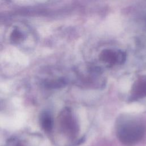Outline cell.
<instances>
[{
	"instance_id": "cell-3",
	"label": "cell",
	"mask_w": 146,
	"mask_h": 146,
	"mask_svg": "<svg viewBox=\"0 0 146 146\" xmlns=\"http://www.w3.org/2000/svg\"><path fill=\"white\" fill-rule=\"evenodd\" d=\"M132 96L135 99L146 96V78H141L134 83L132 90Z\"/></svg>"
},
{
	"instance_id": "cell-7",
	"label": "cell",
	"mask_w": 146,
	"mask_h": 146,
	"mask_svg": "<svg viewBox=\"0 0 146 146\" xmlns=\"http://www.w3.org/2000/svg\"><path fill=\"white\" fill-rule=\"evenodd\" d=\"M65 84V82L63 80H58L55 81H51L48 82L47 86L48 87H52V88H56L64 86Z\"/></svg>"
},
{
	"instance_id": "cell-5",
	"label": "cell",
	"mask_w": 146,
	"mask_h": 146,
	"mask_svg": "<svg viewBox=\"0 0 146 146\" xmlns=\"http://www.w3.org/2000/svg\"><path fill=\"white\" fill-rule=\"evenodd\" d=\"M41 125L44 131L50 132L53 125V121L51 116L48 114L43 115L41 117Z\"/></svg>"
},
{
	"instance_id": "cell-4",
	"label": "cell",
	"mask_w": 146,
	"mask_h": 146,
	"mask_svg": "<svg viewBox=\"0 0 146 146\" xmlns=\"http://www.w3.org/2000/svg\"><path fill=\"white\" fill-rule=\"evenodd\" d=\"M63 124L64 128L70 133V134L75 135L78 131L77 125L75 120L67 111L63 117Z\"/></svg>"
},
{
	"instance_id": "cell-2",
	"label": "cell",
	"mask_w": 146,
	"mask_h": 146,
	"mask_svg": "<svg viewBox=\"0 0 146 146\" xmlns=\"http://www.w3.org/2000/svg\"><path fill=\"white\" fill-rule=\"evenodd\" d=\"M100 59L106 63L114 64L116 63L121 64L125 59V54L121 51H115L112 50H104L100 54Z\"/></svg>"
},
{
	"instance_id": "cell-8",
	"label": "cell",
	"mask_w": 146,
	"mask_h": 146,
	"mask_svg": "<svg viewBox=\"0 0 146 146\" xmlns=\"http://www.w3.org/2000/svg\"><path fill=\"white\" fill-rule=\"evenodd\" d=\"M18 146H21V145H18Z\"/></svg>"
},
{
	"instance_id": "cell-1",
	"label": "cell",
	"mask_w": 146,
	"mask_h": 146,
	"mask_svg": "<svg viewBox=\"0 0 146 146\" xmlns=\"http://www.w3.org/2000/svg\"><path fill=\"white\" fill-rule=\"evenodd\" d=\"M145 131L144 123L138 119L125 117L120 119L116 125V133L121 143L132 146L138 143Z\"/></svg>"
},
{
	"instance_id": "cell-6",
	"label": "cell",
	"mask_w": 146,
	"mask_h": 146,
	"mask_svg": "<svg viewBox=\"0 0 146 146\" xmlns=\"http://www.w3.org/2000/svg\"><path fill=\"white\" fill-rule=\"evenodd\" d=\"M22 33L17 29L13 30V31L11 34V39L14 42H18L20 40L22 39Z\"/></svg>"
}]
</instances>
